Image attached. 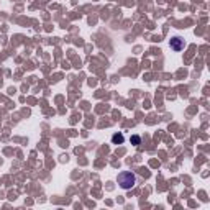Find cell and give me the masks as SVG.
I'll use <instances>...</instances> for the list:
<instances>
[{
    "label": "cell",
    "mask_w": 210,
    "mask_h": 210,
    "mask_svg": "<svg viewBox=\"0 0 210 210\" xmlns=\"http://www.w3.org/2000/svg\"><path fill=\"white\" fill-rule=\"evenodd\" d=\"M131 141H133L135 144H138V143H140V138H138V136H133V138H131Z\"/></svg>",
    "instance_id": "277c9868"
},
{
    "label": "cell",
    "mask_w": 210,
    "mask_h": 210,
    "mask_svg": "<svg viewBox=\"0 0 210 210\" xmlns=\"http://www.w3.org/2000/svg\"><path fill=\"white\" fill-rule=\"evenodd\" d=\"M171 48L176 49V51H181V49L184 48V39H181V38H172V39H171Z\"/></svg>",
    "instance_id": "7a4b0ae2"
},
{
    "label": "cell",
    "mask_w": 210,
    "mask_h": 210,
    "mask_svg": "<svg viewBox=\"0 0 210 210\" xmlns=\"http://www.w3.org/2000/svg\"><path fill=\"white\" fill-rule=\"evenodd\" d=\"M135 181H136V177L133 172H122L118 176V182H120V186L123 189H131L135 186Z\"/></svg>",
    "instance_id": "6da1fadb"
},
{
    "label": "cell",
    "mask_w": 210,
    "mask_h": 210,
    "mask_svg": "<svg viewBox=\"0 0 210 210\" xmlns=\"http://www.w3.org/2000/svg\"><path fill=\"white\" fill-rule=\"evenodd\" d=\"M113 143H123V136L122 135H113Z\"/></svg>",
    "instance_id": "3957f363"
}]
</instances>
